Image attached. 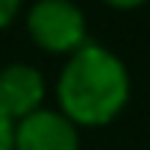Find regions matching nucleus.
<instances>
[{"mask_svg": "<svg viewBox=\"0 0 150 150\" xmlns=\"http://www.w3.org/2000/svg\"><path fill=\"white\" fill-rule=\"evenodd\" d=\"M44 77L27 62H12L0 68V112H6L15 124L41 109Z\"/></svg>", "mask_w": 150, "mask_h": 150, "instance_id": "4", "label": "nucleus"}, {"mask_svg": "<svg viewBox=\"0 0 150 150\" xmlns=\"http://www.w3.org/2000/svg\"><path fill=\"white\" fill-rule=\"evenodd\" d=\"M0 150H15V121L0 112Z\"/></svg>", "mask_w": 150, "mask_h": 150, "instance_id": "5", "label": "nucleus"}, {"mask_svg": "<svg viewBox=\"0 0 150 150\" xmlns=\"http://www.w3.org/2000/svg\"><path fill=\"white\" fill-rule=\"evenodd\" d=\"M109 6H118V9H132V6H141L144 0H106Z\"/></svg>", "mask_w": 150, "mask_h": 150, "instance_id": "7", "label": "nucleus"}, {"mask_svg": "<svg viewBox=\"0 0 150 150\" xmlns=\"http://www.w3.org/2000/svg\"><path fill=\"white\" fill-rule=\"evenodd\" d=\"M18 9H21V0H0V30L15 21Z\"/></svg>", "mask_w": 150, "mask_h": 150, "instance_id": "6", "label": "nucleus"}, {"mask_svg": "<svg viewBox=\"0 0 150 150\" xmlns=\"http://www.w3.org/2000/svg\"><path fill=\"white\" fill-rule=\"evenodd\" d=\"M15 150H80L77 124L53 109H38L15 124Z\"/></svg>", "mask_w": 150, "mask_h": 150, "instance_id": "3", "label": "nucleus"}, {"mask_svg": "<svg viewBox=\"0 0 150 150\" xmlns=\"http://www.w3.org/2000/svg\"><path fill=\"white\" fill-rule=\"evenodd\" d=\"M56 97L62 115L83 127L109 124L129 100V74L127 65L106 47L86 41L65 62Z\"/></svg>", "mask_w": 150, "mask_h": 150, "instance_id": "1", "label": "nucleus"}, {"mask_svg": "<svg viewBox=\"0 0 150 150\" xmlns=\"http://www.w3.org/2000/svg\"><path fill=\"white\" fill-rule=\"evenodd\" d=\"M27 33L47 53H77L86 44V15L74 0H35Z\"/></svg>", "mask_w": 150, "mask_h": 150, "instance_id": "2", "label": "nucleus"}]
</instances>
